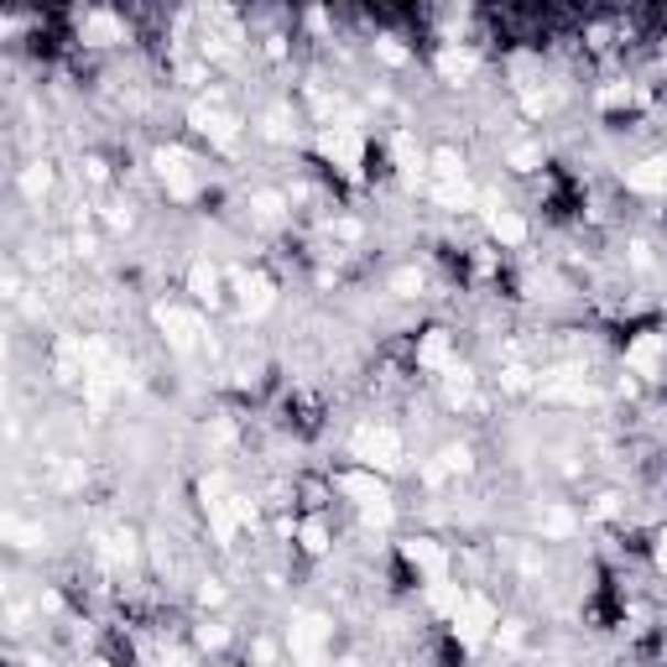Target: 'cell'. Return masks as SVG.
I'll return each mask as SVG.
<instances>
[{
	"label": "cell",
	"instance_id": "1",
	"mask_svg": "<svg viewBox=\"0 0 667 667\" xmlns=\"http://www.w3.org/2000/svg\"><path fill=\"white\" fill-rule=\"evenodd\" d=\"M198 511H204V522H209V537H215L219 548H236L240 532H245V527H261V506H255L245 491H236L225 470H209L204 480H198Z\"/></svg>",
	"mask_w": 667,
	"mask_h": 667
},
{
	"label": "cell",
	"instance_id": "2",
	"mask_svg": "<svg viewBox=\"0 0 667 667\" xmlns=\"http://www.w3.org/2000/svg\"><path fill=\"white\" fill-rule=\"evenodd\" d=\"M334 491L345 495L360 516H365V527H392L396 522V501H392V480L375 470H360V464H345V470H334Z\"/></svg>",
	"mask_w": 667,
	"mask_h": 667
},
{
	"label": "cell",
	"instance_id": "3",
	"mask_svg": "<svg viewBox=\"0 0 667 667\" xmlns=\"http://www.w3.org/2000/svg\"><path fill=\"white\" fill-rule=\"evenodd\" d=\"M314 152L329 162L345 183H365V131H360L354 116H339V120H329V125H318Z\"/></svg>",
	"mask_w": 667,
	"mask_h": 667
},
{
	"label": "cell",
	"instance_id": "4",
	"mask_svg": "<svg viewBox=\"0 0 667 667\" xmlns=\"http://www.w3.org/2000/svg\"><path fill=\"white\" fill-rule=\"evenodd\" d=\"M350 459L360 470H375V474L392 480V474L407 464V444H402V433H396L386 417H365V423L350 433Z\"/></svg>",
	"mask_w": 667,
	"mask_h": 667
},
{
	"label": "cell",
	"instance_id": "5",
	"mask_svg": "<svg viewBox=\"0 0 667 667\" xmlns=\"http://www.w3.org/2000/svg\"><path fill=\"white\" fill-rule=\"evenodd\" d=\"M152 324H157L162 334V345L173 354H198V350H209V324H204V314H198L194 303H177V297H157L152 303Z\"/></svg>",
	"mask_w": 667,
	"mask_h": 667
},
{
	"label": "cell",
	"instance_id": "6",
	"mask_svg": "<svg viewBox=\"0 0 667 667\" xmlns=\"http://www.w3.org/2000/svg\"><path fill=\"white\" fill-rule=\"evenodd\" d=\"M501 631V605L485 589H464V605L449 615V636L459 642V652H480L485 642H495Z\"/></svg>",
	"mask_w": 667,
	"mask_h": 667
},
{
	"label": "cell",
	"instance_id": "7",
	"mask_svg": "<svg viewBox=\"0 0 667 667\" xmlns=\"http://www.w3.org/2000/svg\"><path fill=\"white\" fill-rule=\"evenodd\" d=\"M287 652L297 667H329L334 657V615L324 610H293V626H287Z\"/></svg>",
	"mask_w": 667,
	"mask_h": 667
},
{
	"label": "cell",
	"instance_id": "8",
	"mask_svg": "<svg viewBox=\"0 0 667 667\" xmlns=\"http://www.w3.org/2000/svg\"><path fill=\"white\" fill-rule=\"evenodd\" d=\"M537 402H548V407H600L605 392L584 375V365H553V371L537 375Z\"/></svg>",
	"mask_w": 667,
	"mask_h": 667
},
{
	"label": "cell",
	"instance_id": "9",
	"mask_svg": "<svg viewBox=\"0 0 667 667\" xmlns=\"http://www.w3.org/2000/svg\"><path fill=\"white\" fill-rule=\"evenodd\" d=\"M240 42H245V26L230 6H204L198 11V53L204 63H230L240 53Z\"/></svg>",
	"mask_w": 667,
	"mask_h": 667
},
{
	"label": "cell",
	"instance_id": "10",
	"mask_svg": "<svg viewBox=\"0 0 667 667\" xmlns=\"http://www.w3.org/2000/svg\"><path fill=\"white\" fill-rule=\"evenodd\" d=\"M152 173H157V183L167 188V198L173 204H194L198 198V167H194V157L183 152V146H157L152 152Z\"/></svg>",
	"mask_w": 667,
	"mask_h": 667
},
{
	"label": "cell",
	"instance_id": "11",
	"mask_svg": "<svg viewBox=\"0 0 667 667\" xmlns=\"http://www.w3.org/2000/svg\"><path fill=\"white\" fill-rule=\"evenodd\" d=\"M230 297H236V314L245 318V324L266 318L276 308L272 272H261V266H240V272H230Z\"/></svg>",
	"mask_w": 667,
	"mask_h": 667
},
{
	"label": "cell",
	"instance_id": "12",
	"mask_svg": "<svg viewBox=\"0 0 667 667\" xmlns=\"http://www.w3.org/2000/svg\"><path fill=\"white\" fill-rule=\"evenodd\" d=\"M89 543H95V558L110 573H131L141 564V532L125 527V522H116V527H95Z\"/></svg>",
	"mask_w": 667,
	"mask_h": 667
},
{
	"label": "cell",
	"instance_id": "13",
	"mask_svg": "<svg viewBox=\"0 0 667 667\" xmlns=\"http://www.w3.org/2000/svg\"><path fill=\"white\" fill-rule=\"evenodd\" d=\"M183 293H188V303H194L198 314H215V308H225V297H230V276L219 272L209 255H198V261H188Z\"/></svg>",
	"mask_w": 667,
	"mask_h": 667
},
{
	"label": "cell",
	"instance_id": "14",
	"mask_svg": "<svg viewBox=\"0 0 667 667\" xmlns=\"http://www.w3.org/2000/svg\"><path fill=\"white\" fill-rule=\"evenodd\" d=\"M188 125H194L215 152H225V157H236L240 152V120L230 116V110H219V105H204V99H198V105H188Z\"/></svg>",
	"mask_w": 667,
	"mask_h": 667
},
{
	"label": "cell",
	"instance_id": "15",
	"mask_svg": "<svg viewBox=\"0 0 667 667\" xmlns=\"http://www.w3.org/2000/svg\"><path fill=\"white\" fill-rule=\"evenodd\" d=\"M396 553H402V564L417 573V584H444V579H453L449 548L433 543V537H407V543H396Z\"/></svg>",
	"mask_w": 667,
	"mask_h": 667
},
{
	"label": "cell",
	"instance_id": "16",
	"mask_svg": "<svg viewBox=\"0 0 667 667\" xmlns=\"http://www.w3.org/2000/svg\"><path fill=\"white\" fill-rule=\"evenodd\" d=\"M626 371L636 375V381H647V386L667 381V334L663 329H647V334L631 339L626 345Z\"/></svg>",
	"mask_w": 667,
	"mask_h": 667
},
{
	"label": "cell",
	"instance_id": "17",
	"mask_svg": "<svg viewBox=\"0 0 667 667\" xmlns=\"http://www.w3.org/2000/svg\"><path fill=\"white\" fill-rule=\"evenodd\" d=\"M480 219H485V236L501 245V251H522L532 240V225L522 209H506V204H495V198H485L480 204Z\"/></svg>",
	"mask_w": 667,
	"mask_h": 667
},
{
	"label": "cell",
	"instance_id": "18",
	"mask_svg": "<svg viewBox=\"0 0 667 667\" xmlns=\"http://www.w3.org/2000/svg\"><path fill=\"white\" fill-rule=\"evenodd\" d=\"M386 152H392V167H396V177H402L407 188H423V183H428V157H433V152L413 136V131H392Z\"/></svg>",
	"mask_w": 667,
	"mask_h": 667
},
{
	"label": "cell",
	"instance_id": "19",
	"mask_svg": "<svg viewBox=\"0 0 667 667\" xmlns=\"http://www.w3.org/2000/svg\"><path fill=\"white\" fill-rule=\"evenodd\" d=\"M433 74L449 84V89H464V84L480 74V53H474L470 42H459V47H453V42H444V47L433 53Z\"/></svg>",
	"mask_w": 667,
	"mask_h": 667
},
{
	"label": "cell",
	"instance_id": "20",
	"mask_svg": "<svg viewBox=\"0 0 667 667\" xmlns=\"http://www.w3.org/2000/svg\"><path fill=\"white\" fill-rule=\"evenodd\" d=\"M79 42L84 47H120L125 42V21L116 17V11H105V6H89V11H79Z\"/></svg>",
	"mask_w": 667,
	"mask_h": 667
},
{
	"label": "cell",
	"instance_id": "21",
	"mask_svg": "<svg viewBox=\"0 0 667 667\" xmlns=\"http://www.w3.org/2000/svg\"><path fill=\"white\" fill-rule=\"evenodd\" d=\"M413 360H417V371L423 375H444L453 360H459V354H453V334L449 329H423L417 334Z\"/></svg>",
	"mask_w": 667,
	"mask_h": 667
},
{
	"label": "cell",
	"instance_id": "22",
	"mask_svg": "<svg viewBox=\"0 0 667 667\" xmlns=\"http://www.w3.org/2000/svg\"><path fill=\"white\" fill-rule=\"evenodd\" d=\"M53 188H58V167H53V162H47V157L26 162V167H21V173H17V194L26 198L32 209H42V204L53 198Z\"/></svg>",
	"mask_w": 667,
	"mask_h": 667
},
{
	"label": "cell",
	"instance_id": "23",
	"mask_svg": "<svg viewBox=\"0 0 667 667\" xmlns=\"http://www.w3.org/2000/svg\"><path fill=\"white\" fill-rule=\"evenodd\" d=\"M626 188H631V194H642V198L667 194V152L631 162V167H626Z\"/></svg>",
	"mask_w": 667,
	"mask_h": 667
},
{
	"label": "cell",
	"instance_id": "24",
	"mask_svg": "<svg viewBox=\"0 0 667 667\" xmlns=\"http://www.w3.org/2000/svg\"><path fill=\"white\" fill-rule=\"evenodd\" d=\"M438 381H444V407H449V413H464V407H474V365L453 360V365L438 375Z\"/></svg>",
	"mask_w": 667,
	"mask_h": 667
},
{
	"label": "cell",
	"instance_id": "25",
	"mask_svg": "<svg viewBox=\"0 0 667 667\" xmlns=\"http://www.w3.org/2000/svg\"><path fill=\"white\" fill-rule=\"evenodd\" d=\"M444 183H470V167H464V157H459V146H433L428 188H444Z\"/></svg>",
	"mask_w": 667,
	"mask_h": 667
},
{
	"label": "cell",
	"instance_id": "26",
	"mask_svg": "<svg viewBox=\"0 0 667 667\" xmlns=\"http://www.w3.org/2000/svg\"><path fill=\"white\" fill-rule=\"evenodd\" d=\"M245 209H251L255 225H282L287 209H293V194H282V188H251Z\"/></svg>",
	"mask_w": 667,
	"mask_h": 667
},
{
	"label": "cell",
	"instance_id": "27",
	"mask_svg": "<svg viewBox=\"0 0 667 667\" xmlns=\"http://www.w3.org/2000/svg\"><path fill=\"white\" fill-rule=\"evenodd\" d=\"M293 543L308 558H324V553L334 548V532H329V522H324V511H308L303 522H297V532H293Z\"/></svg>",
	"mask_w": 667,
	"mask_h": 667
},
{
	"label": "cell",
	"instance_id": "28",
	"mask_svg": "<svg viewBox=\"0 0 667 667\" xmlns=\"http://www.w3.org/2000/svg\"><path fill=\"white\" fill-rule=\"evenodd\" d=\"M537 532H543L548 543H564V537L579 532V511L558 506V501H543V506H537Z\"/></svg>",
	"mask_w": 667,
	"mask_h": 667
},
{
	"label": "cell",
	"instance_id": "29",
	"mask_svg": "<svg viewBox=\"0 0 667 667\" xmlns=\"http://www.w3.org/2000/svg\"><path fill=\"white\" fill-rule=\"evenodd\" d=\"M0 532H6V543H11V548H42V543H47L42 522H26V516H17V511H6V516H0Z\"/></svg>",
	"mask_w": 667,
	"mask_h": 667
},
{
	"label": "cell",
	"instance_id": "30",
	"mask_svg": "<svg viewBox=\"0 0 667 667\" xmlns=\"http://www.w3.org/2000/svg\"><path fill=\"white\" fill-rule=\"evenodd\" d=\"M433 204L438 209H449V215H459V209H480V194H474V183H444V188H428Z\"/></svg>",
	"mask_w": 667,
	"mask_h": 667
},
{
	"label": "cell",
	"instance_id": "31",
	"mask_svg": "<svg viewBox=\"0 0 667 667\" xmlns=\"http://www.w3.org/2000/svg\"><path fill=\"white\" fill-rule=\"evenodd\" d=\"M261 136H266V141H276V146H293V141H297L293 110H287V105H272V110L261 116Z\"/></svg>",
	"mask_w": 667,
	"mask_h": 667
},
{
	"label": "cell",
	"instance_id": "32",
	"mask_svg": "<svg viewBox=\"0 0 667 667\" xmlns=\"http://www.w3.org/2000/svg\"><path fill=\"white\" fill-rule=\"evenodd\" d=\"M501 392L506 396H537V371L522 365V360H506V365H501Z\"/></svg>",
	"mask_w": 667,
	"mask_h": 667
},
{
	"label": "cell",
	"instance_id": "33",
	"mask_svg": "<svg viewBox=\"0 0 667 667\" xmlns=\"http://www.w3.org/2000/svg\"><path fill=\"white\" fill-rule=\"evenodd\" d=\"M423 594H428V610L433 615H444V621L464 605V584H453V579H444V584H423Z\"/></svg>",
	"mask_w": 667,
	"mask_h": 667
},
{
	"label": "cell",
	"instance_id": "34",
	"mask_svg": "<svg viewBox=\"0 0 667 667\" xmlns=\"http://www.w3.org/2000/svg\"><path fill=\"white\" fill-rule=\"evenodd\" d=\"M642 89H636V84H605V89H600V95H594V105H600V110H605V116H615V110H631V105H642Z\"/></svg>",
	"mask_w": 667,
	"mask_h": 667
},
{
	"label": "cell",
	"instance_id": "35",
	"mask_svg": "<svg viewBox=\"0 0 667 667\" xmlns=\"http://www.w3.org/2000/svg\"><path fill=\"white\" fill-rule=\"evenodd\" d=\"M194 647L209 652V657L225 652V647H230V626H225V621H198V626H194Z\"/></svg>",
	"mask_w": 667,
	"mask_h": 667
},
{
	"label": "cell",
	"instance_id": "36",
	"mask_svg": "<svg viewBox=\"0 0 667 667\" xmlns=\"http://www.w3.org/2000/svg\"><path fill=\"white\" fill-rule=\"evenodd\" d=\"M543 146H537V141H516V146H511L506 152V167L511 173H537V167H543Z\"/></svg>",
	"mask_w": 667,
	"mask_h": 667
},
{
	"label": "cell",
	"instance_id": "37",
	"mask_svg": "<svg viewBox=\"0 0 667 667\" xmlns=\"http://www.w3.org/2000/svg\"><path fill=\"white\" fill-rule=\"evenodd\" d=\"M438 459H444V470L459 480V474H470L474 470V453H470V444H444L438 449Z\"/></svg>",
	"mask_w": 667,
	"mask_h": 667
},
{
	"label": "cell",
	"instance_id": "38",
	"mask_svg": "<svg viewBox=\"0 0 667 667\" xmlns=\"http://www.w3.org/2000/svg\"><path fill=\"white\" fill-rule=\"evenodd\" d=\"M423 287H428V276L417 272V266H402V272H392V293L396 297H423Z\"/></svg>",
	"mask_w": 667,
	"mask_h": 667
},
{
	"label": "cell",
	"instance_id": "39",
	"mask_svg": "<svg viewBox=\"0 0 667 667\" xmlns=\"http://www.w3.org/2000/svg\"><path fill=\"white\" fill-rule=\"evenodd\" d=\"M375 58L386 63V68H407V63H413V53H407L396 37H375Z\"/></svg>",
	"mask_w": 667,
	"mask_h": 667
},
{
	"label": "cell",
	"instance_id": "40",
	"mask_svg": "<svg viewBox=\"0 0 667 667\" xmlns=\"http://www.w3.org/2000/svg\"><path fill=\"white\" fill-rule=\"evenodd\" d=\"M99 219H105V230H116V236H125V230L136 225L131 204H105V209H99Z\"/></svg>",
	"mask_w": 667,
	"mask_h": 667
},
{
	"label": "cell",
	"instance_id": "41",
	"mask_svg": "<svg viewBox=\"0 0 667 667\" xmlns=\"http://www.w3.org/2000/svg\"><path fill=\"white\" fill-rule=\"evenodd\" d=\"M194 600H198V605H204V610H219V605H225V600H230V589L219 584V579H198Z\"/></svg>",
	"mask_w": 667,
	"mask_h": 667
},
{
	"label": "cell",
	"instance_id": "42",
	"mask_svg": "<svg viewBox=\"0 0 667 667\" xmlns=\"http://www.w3.org/2000/svg\"><path fill=\"white\" fill-rule=\"evenodd\" d=\"M329 236H334V245H354V240L365 236V225L360 219H329Z\"/></svg>",
	"mask_w": 667,
	"mask_h": 667
},
{
	"label": "cell",
	"instance_id": "43",
	"mask_svg": "<svg viewBox=\"0 0 667 667\" xmlns=\"http://www.w3.org/2000/svg\"><path fill=\"white\" fill-rule=\"evenodd\" d=\"M236 423H230V417H215V423H209V444H215V449H236Z\"/></svg>",
	"mask_w": 667,
	"mask_h": 667
},
{
	"label": "cell",
	"instance_id": "44",
	"mask_svg": "<svg viewBox=\"0 0 667 667\" xmlns=\"http://www.w3.org/2000/svg\"><path fill=\"white\" fill-rule=\"evenodd\" d=\"M417 480H423V485H428V491H438V485H444V480H453V474L444 470V459H438V453H433V459H423V470H417Z\"/></svg>",
	"mask_w": 667,
	"mask_h": 667
},
{
	"label": "cell",
	"instance_id": "45",
	"mask_svg": "<svg viewBox=\"0 0 667 667\" xmlns=\"http://www.w3.org/2000/svg\"><path fill=\"white\" fill-rule=\"evenodd\" d=\"M68 245H74V255H79V261H89V255L99 251V236H95V230H89V225H79V230H74V240H68Z\"/></svg>",
	"mask_w": 667,
	"mask_h": 667
},
{
	"label": "cell",
	"instance_id": "46",
	"mask_svg": "<svg viewBox=\"0 0 667 667\" xmlns=\"http://www.w3.org/2000/svg\"><path fill=\"white\" fill-rule=\"evenodd\" d=\"M589 516H600V522L621 516V495H615V491H600V495H594V506H589Z\"/></svg>",
	"mask_w": 667,
	"mask_h": 667
},
{
	"label": "cell",
	"instance_id": "47",
	"mask_svg": "<svg viewBox=\"0 0 667 667\" xmlns=\"http://www.w3.org/2000/svg\"><path fill=\"white\" fill-rule=\"evenodd\" d=\"M251 657H255V667H272V663H276V642H272V636H255V642H251Z\"/></svg>",
	"mask_w": 667,
	"mask_h": 667
},
{
	"label": "cell",
	"instance_id": "48",
	"mask_svg": "<svg viewBox=\"0 0 667 667\" xmlns=\"http://www.w3.org/2000/svg\"><path fill=\"white\" fill-rule=\"evenodd\" d=\"M84 177H89V183H110V162H105V157H84Z\"/></svg>",
	"mask_w": 667,
	"mask_h": 667
},
{
	"label": "cell",
	"instance_id": "49",
	"mask_svg": "<svg viewBox=\"0 0 667 667\" xmlns=\"http://www.w3.org/2000/svg\"><path fill=\"white\" fill-rule=\"evenodd\" d=\"M204 79H209V63H183V84L188 89H204Z\"/></svg>",
	"mask_w": 667,
	"mask_h": 667
},
{
	"label": "cell",
	"instance_id": "50",
	"mask_svg": "<svg viewBox=\"0 0 667 667\" xmlns=\"http://www.w3.org/2000/svg\"><path fill=\"white\" fill-rule=\"evenodd\" d=\"M652 564L667 573V527H657V537H652Z\"/></svg>",
	"mask_w": 667,
	"mask_h": 667
},
{
	"label": "cell",
	"instance_id": "51",
	"mask_svg": "<svg viewBox=\"0 0 667 667\" xmlns=\"http://www.w3.org/2000/svg\"><path fill=\"white\" fill-rule=\"evenodd\" d=\"M631 266H642V272L652 266V245H647V240H631Z\"/></svg>",
	"mask_w": 667,
	"mask_h": 667
},
{
	"label": "cell",
	"instance_id": "52",
	"mask_svg": "<svg viewBox=\"0 0 667 667\" xmlns=\"http://www.w3.org/2000/svg\"><path fill=\"white\" fill-rule=\"evenodd\" d=\"M21 297H26L21 293V272L11 266V272H6V303H21Z\"/></svg>",
	"mask_w": 667,
	"mask_h": 667
},
{
	"label": "cell",
	"instance_id": "53",
	"mask_svg": "<svg viewBox=\"0 0 667 667\" xmlns=\"http://www.w3.org/2000/svg\"><path fill=\"white\" fill-rule=\"evenodd\" d=\"M266 58H287V42H282V37H266Z\"/></svg>",
	"mask_w": 667,
	"mask_h": 667
},
{
	"label": "cell",
	"instance_id": "54",
	"mask_svg": "<svg viewBox=\"0 0 667 667\" xmlns=\"http://www.w3.org/2000/svg\"><path fill=\"white\" fill-rule=\"evenodd\" d=\"M329 667H360V663H354V657H339V663H329Z\"/></svg>",
	"mask_w": 667,
	"mask_h": 667
},
{
	"label": "cell",
	"instance_id": "55",
	"mask_svg": "<svg viewBox=\"0 0 667 667\" xmlns=\"http://www.w3.org/2000/svg\"><path fill=\"white\" fill-rule=\"evenodd\" d=\"M84 667H110V663H105V657H89V663H84Z\"/></svg>",
	"mask_w": 667,
	"mask_h": 667
},
{
	"label": "cell",
	"instance_id": "56",
	"mask_svg": "<svg viewBox=\"0 0 667 667\" xmlns=\"http://www.w3.org/2000/svg\"><path fill=\"white\" fill-rule=\"evenodd\" d=\"M663 63H667V37H663Z\"/></svg>",
	"mask_w": 667,
	"mask_h": 667
},
{
	"label": "cell",
	"instance_id": "57",
	"mask_svg": "<svg viewBox=\"0 0 667 667\" xmlns=\"http://www.w3.org/2000/svg\"><path fill=\"white\" fill-rule=\"evenodd\" d=\"M209 667H219V663H209Z\"/></svg>",
	"mask_w": 667,
	"mask_h": 667
}]
</instances>
